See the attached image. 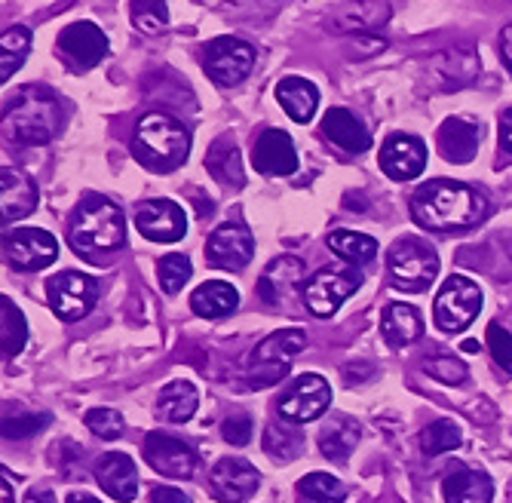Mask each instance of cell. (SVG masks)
I'll use <instances>...</instances> for the list:
<instances>
[{"mask_svg": "<svg viewBox=\"0 0 512 503\" xmlns=\"http://www.w3.org/2000/svg\"><path fill=\"white\" fill-rule=\"evenodd\" d=\"M411 215L414 221L436 234H454V231H470V227L482 224L488 215V197L463 181L436 178L417 188L411 197Z\"/></svg>", "mask_w": 512, "mask_h": 503, "instance_id": "obj_1", "label": "cell"}, {"mask_svg": "<svg viewBox=\"0 0 512 503\" xmlns=\"http://www.w3.org/2000/svg\"><path fill=\"white\" fill-rule=\"evenodd\" d=\"M123 243H126L123 209L102 194H86L71 215L68 246L86 261L105 264L114 252L123 249Z\"/></svg>", "mask_w": 512, "mask_h": 503, "instance_id": "obj_2", "label": "cell"}, {"mask_svg": "<svg viewBox=\"0 0 512 503\" xmlns=\"http://www.w3.org/2000/svg\"><path fill=\"white\" fill-rule=\"evenodd\" d=\"M62 102L46 86H22L4 105V135L13 145H50L62 132Z\"/></svg>", "mask_w": 512, "mask_h": 503, "instance_id": "obj_3", "label": "cell"}, {"mask_svg": "<svg viewBox=\"0 0 512 503\" xmlns=\"http://www.w3.org/2000/svg\"><path fill=\"white\" fill-rule=\"evenodd\" d=\"M132 154L151 172H172L191 154V132L175 117L163 111H151L135 126Z\"/></svg>", "mask_w": 512, "mask_h": 503, "instance_id": "obj_4", "label": "cell"}, {"mask_svg": "<svg viewBox=\"0 0 512 503\" xmlns=\"http://www.w3.org/2000/svg\"><path fill=\"white\" fill-rule=\"evenodd\" d=\"M307 347V335L301 329H283V332H273L270 338H264L255 350H252V359H249V387L252 390H267L273 384H279L292 362L298 359V353Z\"/></svg>", "mask_w": 512, "mask_h": 503, "instance_id": "obj_5", "label": "cell"}, {"mask_svg": "<svg viewBox=\"0 0 512 503\" xmlns=\"http://www.w3.org/2000/svg\"><path fill=\"white\" fill-rule=\"evenodd\" d=\"M390 280L399 292H427L439 277V255L417 237H402L387 252Z\"/></svg>", "mask_w": 512, "mask_h": 503, "instance_id": "obj_6", "label": "cell"}, {"mask_svg": "<svg viewBox=\"0 0 512 503\" xmlns=\"http://www.w3.org/2000/svg\"><path fill=\"white\" fill-rule=\"evenodd\" d=\"M482 310V289L460 277V273H454V277H448L436 295V307H433V319L436 326L448 335H457L467 329L473 319L479 316Z\"/></svg>", "mask_w": 512, "mask_h": 503, "instance_id": "obj_7", "label": "cell"}, {"mask_svg": "<svg viewBox=\"0 0 512 503\" xmlns=\"http://www.w3.org/2000/svg\"><path fill=\"white\" fill-rule=\"evenodd\" d=\"M46 301L65 323H77L99 301V283L80 270H62L46 280Z\"/></svg>", "mask_w": 512, "mask_h": 503, "instance_id": "obj_8", "label": "cell"}, {"mask_svg": "<svg viewBox=\"0 0 512 503\" xmlns=\"http://www.w3.org/2000/svg\"><path fill=\"white\" fill-rule=\"evenodd\" d=\"M362 286V273L356 267H322L304 283V304L313 316H332L356 289Z\"/></svg>", "mask_w": 512, "mask_h": 503, "instance_id": "obj_9", "label": "cell"}, {"mask_svg": "<svg viewBox=\"0 0 512 503\" xmlns=\"http://www.w3.org/2000/svg\"><path fill=\"white\" fill-rule=\"evenodd\" d=\"M255 50L240 37H215L203 50V71L218 86H237L252 74Z\"/></svg>", "mask_w": 512, "mask_h": 503, "instance_id": "obj_10", "label": "cell"}, {"mask_svg": "<svg viewBox=\"0 0 512 503\" xmlns=\"http://www.w3.org/2000/svg\"><path fill=\"white\" fill-rule=\"evenodd\" d=\"M332 405V387L322 375H301L289 384V390L279 396V415H283L289 424H310L316 418H322Z\"/></svg>", "mask_w": 512, "mask_h": 503, "instance_id": "obj_11", "label": "cell"}, {"mask_svg": "<svg viewBox=\"0 0 512 503\" xmlns=\"http://www.w3.org/2000/svg\"><path fill=\"white\" fill-rule=\"evenodd\" d=\"M59 56L71 71H89L108 56V37L96 22H71L59 34Z\"/></svg>", "mask_w": 512, "mask_h": 503, "instance_id": "obj_12", "label": "cell"}, {"mask_svg": "<svg viewBox=\"0 0 512 503\" xmlns=\"http://www.w3.org/2000/svg\"><path fill=\"white\" fill-rule=\"evenodd\" d=\"M4 255L16 270H43L59 258V243L40 227H22L4 237Z\"/></svg>", "mask_w": 512, "mask_h": 503, "instance_id": "obj_13", "label": "cell"}, {"mask_svg": "<svg viewBox=\"0 0 512 503\" xmlns=\"http://www.w3.org/2000/svg\"><path fill=\"white\" fill-rule=\"evenodd\" d=\"M135 227L151 243H178L188 234V215L175 200H145L135 209Z\"/></svg>", "mask_w": 512, "mask_h": 503, "instance_id": "obj_14", "label": "cell"}, {"mask_svg": "<svg viewBox=\"0 0 512 503\" xmlns=\"http://www.w3.org/2000/svg\"><path fill=\"white\" fill-rule=\"evenodd\" d=\"M145 461L166 479H191L197 470V451L169 433H148Z\"/></svg>", "mask_w": 512, "mask_h": 503, "instance_id": "obj_15", "label": "cell"}, {"mask_svg": "<svg viewBox=\"0 0 512 503\" xmlns=\"http://www.w3.org/2000/svg\"><path fill=\"white\" fill-rule=\"evenodd\" d=\"M258 485V470L249 461H243V457H224L209 473V491L221 503H243L258 491Z\"/></svg>", "mask_w": 512, "mask_h": 503, "instance_id": "obj_16", "label": "cell"}, {"mask_svg": "<svg viewBox=\"0 0 512 503\" xmlns=\"http://www.w3.org/2000/svg\"><path fill=\"white\" fill-rule=\"evenodd\" d=\"M252 255H255V240L237 221L221 224L206 243V261L221 270H243L252 261Z\"/></svg>", "mask_w": 512, "mask_h": 503, "instance_id": "obj_17", "label": "cell"}, {"mask_svg": "<svg viewBox=\"0 0 512 503\" xmlns=\"http://www.w3.org/2000/svg\"><path fill=\"white\" fill-rule=\"evenodd\" d=\"M427 166V145L417 135L393 132L381 145V169L393 181H411Z\"/></svg>", "mask_w": 512, "mask_h": 503, "instance_id": "obj_18", "label": "cell"}, {"mask_svg": "<svg viewBox=\"0 0 512 503\" xmlns=\"http://www.w3.org/2000/svg\"><path fill=\"white\" fill-rule=\"evenodd\" d=\"M252 163L261 175H292L298 169V151L289 139V132L283 129H264L255 148H252Z\"/></svg>", "mask_w": 512, "mask_h": 503, "instance_id": "obj_19", "label": "cell"}, {"mask_svg": "<svg viewBox=\"0 0 512 503\" xmlns=\"http://www.w3.org/2000/svg\"><path fill=\"white\" fill-rule=\"evenodd\" d=\"M390 22V4L387 0H350L329 16L332 34H371Z\"/></svg>", "mask_w": 512, "mask_h": 503, "instance_id": "obj_20", "label": "cell"}, {"mask_svg": "<svg viewBox=\"0 0 512 503\" xmlns=\"http://www.w3.org/2000/svg\"><path fill=\"white\" fill-rule=\"evenodd\" d=\"M37 185L19 169L4 166L0 169V215H4V224L10 227L13 221L28 218L37 209Z\"/></svg>", "mask_w": 512, "mask_h": 503, "instance_id": "obj_21", "label": "cell"}, {"mask_svg": "<svg viewBox=\"0 0 512 503\" xmlns=\"http://www.w3.org/2000/svg\"><path fill=\"white\" fill-rule=\"evenodd\" d=\"M482 145V123L467 117H448L439 126V154L448 163H470Z\"/></svg>", "mask_w": 512, "mask_h": 503, "instance_id": "obj_22", "label": "cell"}, {"mask_svg": "<svg viewBox=\"0 0 512 503\" xmlns=\"http://www.w3.org/2000/svg\"><path fill=\"white\" fill-rule=\"evenodd\" d=\"M96 482L99 488L120 500V503H129L135 500L138 494V470H135V461L129 454H120V451H111L105 454L102 461L96 464Z\"/></svg>", "mask_w": 512, "mask_h": 503, "instance_id": "obj_23", "label": "cell"}, {"mask_svg": "<svg viewBox=\"0 0 512 503\" xmlns=\"http://www.w3.org/2000/svg\"><path fill=\"white\" fill-rule=\"evenodd\" d=\"M322 132L332 145H338L347 154H365L371 148V132L365 123L347 111V108H329L322 117Z\"/></svg>", "mask_w": 512, "mask_h": 503, "instance_id": "obj_24", "label": "cell"}, {"mask_svg": "<svg viewBox=\"0 0 512 503\" xmlns=\"http://www.w3.org/2000/svg\"><path fill=\"white\" fill-rule=\"evenodd\" d=\"M301 283H304V264L292 255H283L267 264L264 277L258 283V295L267 304H279V301H289Z\"/></svg>", "mask_w": 512, "mask_h": 503, "instance_id": "obj_25", "label": "cell"}, {"mask_svg": "<svg viewBox=\"0 0 512 503\" xmlns=\"http://www.w3.org/2000/svg\"><path fill=\"white\" fill-rule=\"evenodd\" d=\"M442 494L448 503H491L494 482L482 470H470L463 464H454L442 482Z\"/></svg>", "mask_w": 512, "mask_h": 503, "instance_id": "obj_26", "label": "cell"}, {"mask_svg": "<svg viewBox=\"0 0 512 503\" xmlns=\"http://www.w3.org/2000/svg\"><path fill=\"white\" fill-rule=\"evenodd\" d=\"M276 99L283 105V111L295 120V123H307L316 114L319 105V89L304 80V77H283L276 83Z\"/></svg>", "mask_w": 512, "mask_h": 503, "instance_id": "obj_27", "label": "cell"}, {"mask_svg": "<svg viewBox=\"0 0 512 503\" xmlns=\"http://www.w3.org/2000/svg\"><path fill=\"white\" fill-rule=\"evenodd\" d=\"M479 71V59L470 47H451L445 53H439L430 62V74L439 80V86L451 89V86H463L470 83Z\"/></svg>", "mask_w": 512, "mask_h": 503, "instance_id": "obj_28", "label": "cell"}, {"mask_svg": "<svg viewBox=\"0 0 512 503\" xmlns=\"http://www.w3.org/2000/svg\"><path fill=\"white\" fill-rule=\"evenodd\" d=\"M381 332L390 347H408L424 335V319L411 304H390L381 316Z\"/></svg>", "mask_w": 512, "mask_h": 503, "instance_id": "obj_29", "label": "cell"}, {"mask_svg": "<svg viewBox=\"0 0 512 503\" xmlns=\"http://www.w3.org/2000/svg\"><path fill=\"white\" fill-rule=\"evenodd\" d=\"M200 393L191 381H172L157 396V415L169 424H184L197 415Z\"/></svg>", "mask_w": 512, "mask_h": 503, "instance_id": "obj_30", "label": "cell"}, {"mask_svg": "<svg viewBox=\"0 0 512 503\" xmlns=\"http://www.w3.org/2000/svg\"><path fill=\"white\" fill-rule=\"evenodd\" d=\"M240 304V292L230 283H203L191 292V310L203 319H221L227 313H234Z\"/></svg>", "mask_w": 512, "mask_h": 503, "instance_id": "obj_31", "label": "cell"}, {"mask_svg": "<svg viewBox=\"0 0 512 503\" xmlns=\"http://www.w3.org/2000/svg\"><path fill=\"white\" fill-rule=\"evenodd\" d=\"M356 442H359V424L353 418H347V415H335L319 433L322 454L329 457V461H335V464L347 461L350 451L356 448Z\"/></svg>", "mask_w": 512, "mask_h": 503, "instance_id": "obj_32", "label": "cell"}, {"mask_svg": "<svg viewBox=\"0 0 512 503\" xmlns=\"http://www.w3.org/2000/svg\"><path fill=\"white\" fill-rule=\"evenodd\" d=\"M206 169L215 175V181L221 185H234V188H243V160H240V151L230 139H218L209 154H206Z\"/></svg>", "mask_w": 512, "mask_h": 503, "instance_id": "obj_33", "label": "cell"}, {"mask_svg": "<svg viewBox=\"0 0 512 503\" xmlns=\"http://www.w3.org/2000/svg\"><path fill=\"white\" fill-rule=\"evenodd\" d=\"M329 249L341 261L356 264V267L375 261V255H378V243L371 237H365V234H356V231H332L329 234Z\"/></svg>", "mask_w": 512, "mask_h": 503, "instance_id": "obj_34", "label": "cell"}, {"mask_svg": "<svg viewBox=\"0 0 512 503\" xmlns=\"http://www.w3.org/2000/svg\"><path fill=\"white\" fill-rule=\"evenodd\" d=\"M28 50H31L28 28L13 25L4 31V37H0V80H10L22 68V62L28 59Z\"/></svg>", "mask_w": 512, "mask_h": 503, "instance_id": "obj_35", "label": "cell"}, {"mask_svg": "<svg viewBox=\"0 0 512 503\" xmlns=\"http://www.w3.org/2000/svg\"><path fill=\"white\" fill-rule=\"evenodd\" d=\"M295 491H298L301 503H344L347 500V488L335 476H329V473H310V476H304L295 485Z\"/></svg>", "mask_w": 512, "mask_h": 503, "instance_id": "obj_36", "label": "cell"}, {"mask_svg": "<svg viewBox=\"0 0 512 503\" xmlns=\"http://www.w3.org/2000/svg\"><path fill=\"white\" fill-rule=\"evenodd\" d=\"M0 326H4V329H0V344H4V356L10 359V356L22 353V347L28 341V323H25L22 310L10 298L0 301Z\"/></svg>", "mask_w": 512, "mask_h": 503, "instance_id": "obj_37", "label": "cell"}, {"mask_svg": "<svg viewBox=\"0 0 512 503\" xmlns=\"http://www.w3.org/2000/svg\"><path fill=\"white\" fill-rule=\"evenodd\" d=\"M191 273H194L191 258L188 255H178V252L160 258V264H157V277H160V286H163L166 295H178L184 289V283L191 280Z\"/></svg>", "mask_w": 512, "mask_h": 503, "instance_id": "obj_38", "label": "cell"}, {"mask_svg": "<svg viewBox=\"0 0 512 503\" xmlns=\"http://www.w3.org/2000/svg\"><path fill=\"white\" fill-rule=\"evenodd\" d=\"M264 451L273 457V461H295V457L301 454V433L292 427L270 424L264 430Z\"/></svg>", "mask_w": 512, "mask_h": 503, "instance_id": "obj_39", "label": "cell"}, {"mask_svg": "<svg viewBox=\"0 0 512 503\" xmlns=\"http://www.w3.org/2000/svg\"><path fill=\"white\" fill-rule=\"evenodd\" d=\"M460 427L454 424V421H436V424H430V427H424V433H421V448H424V454H445V451H454L457 445H460Z\"/></svg>", "mask_w": 512, "mask_h": 503, "instance_id": "obj_40", "label": "cell"}, {"mask_svg": "<svg viewBox=\"0 0 512 503\" xmlns=\"http://www.w3.org/2000/svg\"><path fill=\"white\" fill-rule=\"evenodd\" d=\"M169 22V10L166 0H132V25L145 34H157L160 28H166Z\"/></svg>", "mask_w": 512, "mask_h": 503, "instance_id": "obj_41", "label": "cell"}, {"mask_svg": "<svg viewBox=\"0 0 512 503\" xmlns=\"http://www.w3.org/2000/svg\"><path fill=\"white\" fill-rule=\"evenodd\" d=\"M83 421L92 430V436H99V439L111 442V439L123 436V418H120V411H114V408H89Z\"/></svg>", "mask_w": 512, "mask_h": 503, "instance_id": "obj_42", "label": "cell"}, {"mask_svg": "<svg viewBox=\"0 0 512 503\" xmlns=\"http://www.w3.org/2000/svg\"><path fill=\"white\" fill-rule=\"evenodd\" d=\"M424 372L442 384H463L467 381V365H463L460 359L454 356H433L424 362Z\"/></svg>", "mask_w": 512, "mask_h": 503, "instance_id": "obj_43", "label": "cell"}, {"mask_svg": "<svg viewBox=\"0 0 512 503\" xmlns=\"http://www.w3.org/2000/svg\"><path fill=\"white\" fill-rule=\"evenodd\" d=\"M488 350L494 356V362L506 375H512V335L500 326V323H491L488 326Z\"/></svg>", "mask_w": 512, "mask_h": 503, "instance_id": "obj_44", "label": "cell"}, {"mask_svg": "<svg viewBox=\"0 0 512 503\" xmlns=\"http://www.w3.org/2000/svg\"><path fill=\"white\" fill-rule=\"evenodd\" d=\"M221 436H224V442L237 445V448L249 445V439H252V418L249 415H230L221 424Z\"/></svg>", "mask_w": 512, "mask_h": 503, "instance_id": "obj_45", "label": "cell"}, {"mask_svg": "<svg viewBox=\"0 0 512 503\" xmlns=\"http://www.w3.org/2000/svg\"><path fill=\"white\" fill-rule=\"evenodd\" d=\"M43 424H50V418L46 415H28V418H7L4 421V436L7 439H22V436H31L37 430H43Z\"/></svg>", "mask_w": 512, "mask_h": 503, "instance_id": "obj_46", "label": "cell"}, {"mask_svg": "<svg viewBox=\"0 0 512 503\" xmlns=\"http://www.w3.org/2000/svg\"><path fill=\"white\" fill-rule=\"evenodd\" d=\"M384 47H387V40H384V37H368V34H362V37L353 40V53H356V56H375V53H381Z\"/></svg>", "mask_w": 512, "mask_h": 503, "instance_id": "obj_47", "label": "cell"}, {"mask_svg": "<svg viewBox=\"0 0 512 503\" xmlns=\"http://www.w3.org/2000/svg\"><path fill=\"white\" fill-rule=\"evenodd\" d=\"M151 503H191V497L178 488H172V485H163V488H154Z\"/></svg>", "mask_w": 512, "mask_h": 503, "instance_id": "obj_48", "label": "cell"}, {"mask_svg": "<svg viewBox=\"0 0 512 503\" xmlns=\"http://www.w3.org/2000/svg\"><path fill=\"white\" fill-rule=\"evenodd\" d=\"M500 148L512 157V108L500 114Z\"/></svg>", "mask_w": 512, "mask_h": 503, "instance_id": "obj_49", "label": "cell"}, {"mask_svg": "<svg viewBox=\"0 0 512 503\" xmlns=\"http://www.w3.org/2000/svg\"><path fill=\"white\" fill-rule=\"evenodd\" d=\"M500 53H503V62H506V68L512 71V22L503 28V34H500Z\"/></svg>", "mask_w": 512, "mask_h": 503, "instance_id": "obj_50", "label": "cell"}, {"mask_svg": "<svg viewBox=\"0 0 512 503\" xmlns=\"http://www.w3.org/2000/svg\"><path fill=\"white\" fill-rule=\"evenodd\" d=\"M25 503H56V494L53 491H46V488H31Z\"/></svg>", "mask_w": 512, "mask_h": 503, "instance_id": "obj_51", "label": "cell"}, {"mask_svg": "<svg viewBox=\"0 0 512 503\" xmlns=\"http://www.w3.org/2000/svg\"><path fill=\"white\" fill-rule=\"evenodd\" d=\"M0 497H4V503H13V488H10V473L4 470V482H0Z\"/></svg>", "mask_w": 512, "mask_h": 503, "instance_id": "obj_52", "label": "cell"}, {"mask_svg": "<svg viewBox=\"0 0 512 503\" xmlns=\"http://www.w3.org/2000/svg\"><path fill=\"white\" fill-rule=\"evenodd\" d=\"M68 503H102V500H96L92 494H71V497H68Z\"/></svg>", "mask_w": 512, "mask_h": 503, "instance_id": "obj_53", "label": "cell"}, {"mask_svg": "<svg viewBox=\"0 0 512 503\" xmlns=\"http://www.w3.org/2000/svg\"><path fill=\"white\" fill-rule=\"evenodd\" d=\"M479 350V341H463V353H476Z\"/></svg>", "mask_w": 512, "mask_h": 503, "instance_id": "obj_54", "label": "cell"}]
</instances>
